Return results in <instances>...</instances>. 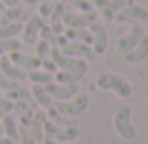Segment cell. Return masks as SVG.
I'll list each match as a JSON object with an SVG mask.
<instances>
[{
    "mask_svg": "<svg viewBox=\"0 0 148 144\" xmlns=\"http://www.w3.org/2000/svg\"><path fill=\"white\" fill-rule=\"evenodd\" d=\"M97 85H99L101 89H112V91H116L118 97H122V99H129L131 93H133L131 83L120 74H103V76H99V78H97Z\"/></svg>",
    "mask_w": 148,
    "mask_h": 144,
    "instance_id": "obj_1",
    "label": "cell"
},
{
    "mask_svg": "<svg viewBox=\"0 0 148 144\" xmlns=\"http://www.w3.org/2000/svg\"><path fill=\"white\" fill-rule=\"evenodd\" d=\"M114 129L123 140H133L137 136L135 127L131 125V108L129 106H120L114 114Z\"/></svg>",
    "mask_w": 148,
    "mask_h": 144,
    "instance_id": "obj_2",
    "label": "cell"
},
{
    "mask_svg": "<svg viewBox=\"0 0 148 144\" xmlns=\"http://www.w3.org/2000/svg\"><path fill=\"white\" fill-rule=\"evenodd\" d=\"M87 106H89V97L87 95H78L76 99L69 100V102H66V100H59L57 104H53V108H55L59 114L66 116V118H74V116H80V114L86 112Z\"/></svg>",
    "mask_w": 148,
    "mask_h": 144,
    "instance_id": "obj_3",
    "label": "cell"
},
{
    "mask_svg": "<svg viewBox=\"0 0 148 144\" xmlns=\"http://www.w3.org/2000/svg\"><path fill=\"white\" fill-rule=\"evenodd\" d=\"M44 133H46L49 139L59 140V142H72V140H76L78 135H80L76 127H59V125H55V123L48 121V119L44 123Z\"/></svg>",
    "mask_w": 148,
    "mask_h": 144,
    "instance_id": "obj_4",
    "label": "cell"
},
{
    "mask_svg": "<svg viewBox=\"0 0 148 144\" xmlns=\"http://www.w3.org/2000/svg\"><path fill=\"white\" fill-rule=\"evenodd\" d=\"M97 21V13L89 12V13H74V12H65L63 13V25L66 29H87L91 23Z\"/></svg>",
    "mask_w": 148,
    "mask_h": 144,
    "instance_id": "obj_5",
    "label": "cell"
},
{
    "mask_svg": "<svg viewBox=\"0 0 148 144\" xmlns=\"http://www.w3.org/2000/svg\"><path fill=\"white\" fill-rule=\"evenodd\" d=\"M44 89L49 93L53 100H69L78 93V83H57L51 82L48 85H44Z\"/></svg>",
    "mask_w": 148,
    "mask_h": 144,
    "instance_id": "obj_6",
    "label": "cell"
},
{
    "mask_svg": "<svg viewBox=\"0 0 148 144\" xmlns=\"http://www.w3.org/2000/svg\"><path fill=\"white\" fill-rule=\"evenodd\" d=\"M46 25V21H44L40 15H32V17H29V21L23 25V44H29V46H34L36 42H38L40 38V29Z\"/></svg>",
    "mask_w": 148,
    "mask_h": 144,
    "instance_id": "obj_7",
    "label": "cell"
},
{
    "mask_svg": "<svg viewBox=\"0 0 148 144\" xmlns=\"http://www.w3.org/2000/svg\"><path fill=\"white\" fill-rule=\"evenodd\" d=\"M146 19H148V12L143 6H135V4L120 10L114 15V21L116 23H140V21H146Z\"/></svg>",
    "mask_w": 148,
    "mask_h": 144,
    "instance_id": "obj_8",
    "label": "cell"
},
{
    "mask_svg": "<svg viewBox=\"0 0 148 144\" xmlns=\"http://www.w3.org/2000/svg\"><path fill=\"white\" fill-rule=\"evenodd\" d=\"M61 53L65 57H70V59H84V61H91L95 59V53L87 44H82V42H66L61 48Z\"/></svg>",
    "mask_w": 148,
    "mask_h": 144,
    "instance_id": "obj_9",
    "label": "cell"
},
{
    "mask_svg": "<svg viewBox=\"0 0 148 144\" xmlns=\"http://www.w3.org/2000/svg\"><path fill=\"white\" fill-rule=\"evenodd\" d=\"M143 36H144V27L140 25V23H133L131 31L127 32V34L123 36L120 42H118V49H120L122 53L131 51V49H133L140 42V38H143Z\"/></svg>",
    "mask_w": 148,
    "mask_h": 144,
    "instance_id": "obj_10",
    "label": "cell"
},
{
    "mask_svg": "<svg viewBox=\"0 0 148 144\" xmlns=\"http://www.w3.org/2000/svg\"><path fill=\"white\" fill-rule=\"evenodd\" d=\"M89 29H91V34H93V53L95 55H103V53L106 51V48H108V36H106V29L103 25H101L99 21L91 23L89 25Z\"/></svg>",
    "mask_w": 148,
    "mask_h": 144,
    "instance_id": "obj_11",
    "label": "cell"
},
{
    "mask_svg": "<svg viewBox=\"0 0 148 144\" xmlns=\"http://www.w3.org/2000/svg\"><path fill=\"white\" fill-rule=\"evenodd\" d=\"M8 59L15 66H19L21 70H25V72H31V70L40 68V63H42L36 55H27V53H23V51H13V53H10Z\"/></svg>",
    "mask_w": 148,
    "mask_h": 144,
    "instance_id": "obj_12",
    "label": "cell"
},
{
    "mask_svg": "<svg viewBox=\"0 0 148 144\" xmlns=\"http://www.w3.org/2000/svg\"><path fill=\"white\" fill-rule=\"evenodd\" d=\"M123 59H125V63H129V65H139V63H143L144 59L148 57V36L144 34L143 38H140V42L135 46V48L131 49V51L123 53Z\"/></svg>",
    "mask_w": 148,
    "mask_h": 144,
    "instance_id": "obj_13",
    "label": "cell"
},
{
    "mask_svg": "<svg viewBox=\"0 0 148 144\" xmlns=\"http://www.w3.org/2000/svg\"><path fill=\"white\" fill-rule=\"evenodd\" d=\"M0 72L10 80H15V82H21V80L27 78V72L21 70L19 66H15L12 61L8 59V55H2L0 57Z\"/></svg>",
    "mask_w": 148,
    "mask_h": 144,
    "instance_id": "obj_14",
    "label": "cell"
},
{
    "mask_svg": "<svg viewBox=\"0 0 148 144\" xmlns=\"http://www.w3.org/2000/svg\"><path fill=\"white\" fill-rule=\"evenodd\" d=\"M46 112L44 110H38V112H34V116H32L31 123H29V131H31L32 139L36 140V142H42L44 140V123H46Z\"/></svg>",
    "mask_w": 148,
    "mask_h": 144,
    "instance_id": "obj_15",
    "label": "cell"
},
{
    "mask_svg": "<svg viewBox=\"0 0 148 144\" xmlns=\"http://www.w3.org/2000/svg\"><path fill=\"white\" fill-rule=\"evenodd\" d=\"M0 125H2V131H4L6 139L13 140V142L17 140V136H19V123H17V119H15L13 114H6V116H2Z\"/></svg>",
    "mask_w": 148,
    "mask_h": 144,
    "instance_id": "obj_16",
    "label": "cell"
},
{
    "mask_svg": "<svg viewBox=\"0 0 148 144\" xmlns=\"http://www.w3.org/2000/svg\"><path fill=\"white\" fill-rule=\"evenodd\" d=\"M66 12V8L61 4V2H57L55 6H53V12L51 15H49V29H51L55 34H63L65 32V25H63V13Z\"/></svg>",
    "mask_w": 148,
    "mask_h": 144,
    "instance_id": "obj_17",
    "label": "cell"
},
{
    "mask_svg": "<svg viewBox=\"0 0 148 144\" xmlns=\"http://www.w3.org/2000/svg\"><path fill=\"white\" fill-rule=\"evenodd\" d=\"M133 4V0H108L106 6L101 10V15L105 21H114V15H116L120 10L127 8V6Z\"/></svg>",
    "mask_w": 148,
    "mask_h": 144,
    "instance_id": "obj_18",
    "label": "cell"
},
{
    "mask_svg": "<svg viewBox=\"0 0 148 144\" xmlns=\"http://www.w3.org/2000/svg\"><path fill=\"white\" fill-rule=\"evenodd\" d=\"M31 93H32V99H34V102L38 106H42V108H51L55 102H53V99L49 97V93L44 89V85H32V89H31Z\"/></svg>",
    "mask_w": 148,
    "mask_h": 144,
    "instance_id": "obj_19",
    "label": "cell"
},
{
    "mask_svg": "<svg viewBox=\"0 0 148 144\" xmlns=\"http://www.w3.org/2000/svg\"><path fill=\"white\" fill-rule=\"evenodd\" d=\"M65 38L70 42H82V44H93V34L86 29H66Z\"/></svg>",
    "mask_w": 148,
    "mask_h": 144,
    "instance_id": "obj_20",
    "label": "cell"
},
{
    "mask_svg": "<svg viewBox=\"0 0 148 144\" xmlns=\"http://www.w3.org/2000/svg\"><path fill=\"white\" fill-rule=\"evenodd\" d=\"M27 17L25 10H23V6H19V8H6L4 12L0 13V25H6V23H13V21H21Z\"/></svg>",
    "mask_w": 148,
    "mask_h": 144,
    "instance_id": "obj_21",
    "label": "cell"
},
{
    "mask_svg": "<svg viewBox=\"0 0 148 144\" xmlns=\"http://www.w3.org/2000/svg\"><path fill=\"white\" fill-rule=\"evenodd\" d=\"M49 59L55 63V66L59 70H69L70 66L76 63V59H70V57H65V55H63L59 48H51V51H49Z\"/></svg>",
    "mask_w": 148,
    "mask_h": 144,
    "instance_id": "obj_22",
    "label": "cell"
},
{
    "mask_svg": "<svg viewBox=\"0 0 148 144\" xmlns=\"http://www.w3.org/2000/svg\"><path fill=\"white\" fill-rule=\"evenodd\" d=\"M27 80H31L32 85H48V83L53 82V74L46 72V70H31V72H27Z\"/></svg>",
    "mask_w": 148,
    "mask_h": 144,
    "instance_id": "obj_23",
    "label": "cell"
},
{
    "mask_svg": "<svg viewBox=\"0 0 148 144\" xmlns=\"http://www.w3.org/2000/svg\"><path fill=\"white\" fill-rule=\"evenodd\" d=\"M21 31H23V23L21 21H13V23L0 25V40H4V38H15L17 34H21Z\"/></svg>",
    "mask_w": 148,
    "mask_h": 144,
    "instance_id": "obj_24",
    "label": "cell"
},
{
    "mask_svg": "<svg viewBox=\"0 0 148 144\" xmlns=\"http://www.w3.org/2000/svg\"><path fill=\"white\" fill-rule=\"evenodd\" d=\"M23 42H19L17 38H4L0 40V57L2 55H10L13 51H21Z\"/></svg>",
    "mask_w": 148,
    "mask_h": 144,
    "instance_id": "obj_25",
    "label": "cell"
},
{
    "mask_svg": "<svg viewBox=\"0 0 148 144\" xmlns=\"http://www.w3.org/2000/svg\"><path fill=\"white\" fill-rule=\"evenodd\" d=\"M40 40H44V42H48L49 46H59V34H55V32L49 29V25H44L42 29H40Z\"/></svg>",
    "mask_w": 148,
    "mask_h": 144,
    "instance_id": "obj_26",
    "label": "cell"
},
{
    "mask_svg": "<svg viewBox=\"0 0 148 144\" xmlns=\"http://www.w3.org/2000/svg\"><path fill=\"white\" fill-rule=\"evenodd\" d=\"M34 46H36V57H38L40 61H42V59H48L49 51H51V46H49L48 42H44V40H38Z\"/></svg>",
    "mask_w": 148,
    "mask_h": 144,
    "instance_id": "obj_27",
    "label": "cell"
},
{
    "mask_svg": "<svg viewBox=\"0 0 148 144\" xmlns=\"http://www.w3.org/2000/svg\"><path fill=\"white\" fill-rule=\"evenodd\" d=\"M69 4L72 6V8H76L78 12H82V13L93 12V4L89 2V0H69Z\"/></svg>",
    "mask_w": 148,
    "mask_h": 144,
    "instance_id": "obj_28",
    "label": "cell"
},
{
    "mask_svg": "<svg viewBox=\"0 0 148 144\" xmlns=\"http://www.w3.org/2000/svg\"><path fill=\"white\" fill-rule=\"evenodd\" d=\"M19 144H36V140L32 139L31 131H29V127L27 125H19V136H17Z\"/></svg>",
    "mask_w": 148,
    "mask_h": 144,
    "instance_id": "obj_29",
    "label": "cell"
},
{
    "mask_svg": "<svg viewBox=\"0 0 148 144\" xmlns=\"http://www.w3.org/2000/svg\"><path fill=\"white\" fill-rule=\"evenodd\" d=\"M19 87V82H15V80H10L6 78L2 72H0V91H12V89H17Z\"/></svg>",
    "mask_w": 148,
    "mask_h": 144,
    "instance_id": "obj_30",
    "label": "cell"
},
{
    "mask_svg": "<svg viewBox=\"0 0 148 144\" xmlns=\"http://www.w3.org/2000/svg\"><path fill=\"white\" fill-rule=\"evenodd\" d=\"M55 4H57V2H55ZM55 4H53V2H49V0H44L42 4H40V8H38V15L42 19H48L49 15H51L53 6H55Z\"/></svg>",
    "mask_w": 148,
    "mask_h": 144,
    "instance_id": "obj_31",
    "label": "cell"
},
{
    "mask_svg": "<svg viewBox=\"0 0 148 144\" xmlns=\"http://www.w3.org/2000/svg\"><path fill=\"white\" fill-rule=\"evenodd\" d=\"M13 112V100L10 99H0V116H6V114H12Z\"/></svg>",
    "mask_w": 148,
    "mask_h": 144,
    "instance_id": "obj_32",
    "label": "cell"
},
{
    "mask_svg": "<svg viewBox=\"0 0 148 144\" xmlns=\"http://www.w3.org/2000/svg\"><path fill=\"white\" fill-rule=\"evenodd\" d=\"M40 66H42L44 70H46V72H49V74H55L57 70V66H55V63L51 61V59H42V63H40Z\"/></svg>",
    "mask_w": 148,
    "mask_h": 144,
    "instance_id": "obj_33",
    "label": "cell"
},
{
    "mask_svg": "<svg viewBox=\"0 0 148 144\" xmlns=\"http://www.w3.org/2000/svg\"><path fill=\"white\" fill-rule=\"evenodd\" d=\"M2 4H4L6 8H19V6H23L19 0H2Z\"/></svg>",
    "mask_w": 148,
    "mask_h": 144,
    "instance_id": "obj_34",
    "label": "cell"
},
{
    "mask_svg": "<svg viewBox=\"0 0 148 144\" xmlns=\"http://www.w3.org/2000/svg\"><path fill=\"white\" fill-rule=\"evenodd\" d=\"M42 142L44 144H70V142H59V140H53V139H49V136H46Z\"/></svg>",
    "mask_w": 148,
    "mask_h": 144,
    "instance_id": "obj_35",
    "label": "cell"
},
{
    "mask_svg": "<svg viewBox=\"0 0 148 144\" xmlns=\"http://www.w3.org/2000/svg\"><path fill=\"white\" fill-rule=\"evenodd\" d=\"M21 4H27V6H32V4H36L38 0H19Z\"/></svg>",
    "mask_w": 148,
    "mask_h": 144,
    "instance_id": "obj_36",
    "label": "cell"
},
{
    "mask_svg": "<svg viewBox=\"0 0 148 144\" xmlns=\"http://www.w3.org/2000/svg\"><path fill=\"white\" fill-rule=\"evenodd\" d=\"M0 144H13V140L6 139V136H0Z\"/></svg>",
    "mask_w": 148,
    "mask_h": 144,
    "instance_id": "obj_37",
    "label": "cell"
},
{
    "mask_svg": "<svg viewBox=\"0 0 148 144\" xmlns=\"http://www.w3.org/2000/svg\"><path fill=\"white\" fill-rule=\"evenodd\" d=\"M4 10H6V6H4V4H2V0H0V13L4 12Z\"/></svg>",
    "mask_w": 148,
    "mask_h": 144,
    "instance_id": "obj_38",
    "label": "cell"
},
{
    "mask_svg": "<svg viewBox=\"0 0 148 144\" xmlns=\"http://www.w3.org/2000/svg\"><path fill=\"white\" fill-rule=\"evenodd\" d=\"M0 136H4V131H2V125H0Z\"/></svg>",
    "mask_w": 148,
    "mask_h": 144,
    "instance_id": "obj_39",
    "label": "cell"
},
{
    "mask_svg": "<svg viewBox=\"0 0 148 144\" xmlns=\"http://www.w3.org/2000/svg\"><path fill=\"white\" fill-rule=\"evenodd\" d=\"M49 2H53V4H55V2H59V0H49Z\"/></svg>",
    "mask_w": 148,
    "mask_h": 144,
    "instance_id": "obj_40",
    "label": "cell"
},
{
    "mask_svg": "<svg viewBox=\"0 0 148 144\" xmlns=\"http://www.w3.org/2000/svg\"><path fill=\"white\" fill-rule=\"evenodd\" d=\"M0 93H2V91H0Z\"/></svg>",
    "mask_w": 148,
    "mask_h": 144,
    "instance_id": "obj_41",
    "label": "cell"
}]
</instances>
